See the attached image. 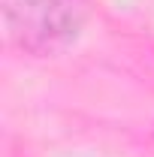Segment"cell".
Listing matches in <instances>:
<instances>
[{"label": "cell", "mask_w": 154, "mask_h": 157, "mask_svg": "<svg viewBox=\"0 0 154 157\" xmlns=\"http://www.w3.org/2000/svg\"><path fill=\"white\" fill-rule=\"evenodd\" d=\"M9 39L27 55L52 58L82 33L85 12L79 0H0Z\"/></svg>", "instance_id": "1"}]
</instances>
